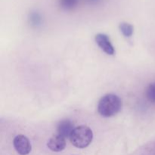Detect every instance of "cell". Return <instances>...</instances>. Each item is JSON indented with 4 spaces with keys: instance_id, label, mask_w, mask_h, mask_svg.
Masks as SVG:
<instances>
[{
    "instance_id": "6da1fadb",
    "label": "cell",
    "mask_w": 155,
    "mask_h": 155,
    "mask_svg": "<svg viewBox=\"0 0 155 155\" xmlns=\"http://www.w3.org/2000/svg\"><path fill=\"white\" fill-rule=\"evenodd\" d=\"M122 101L117 95L114 94H107L98 101V111L104 117L114 116L120 110Z\"/></svg>"
},
{
    "instance_id": "7a4b0ae2",
    "label": "cell",
    "mask_w": 155,
    "mask_h": 155,
    "mask_svg": "<svg viewBox=\"0 0 155 155\" xmlns=\"http://www.w3.org/2000/svg\"><path fill=\"white\" fill-rule=\"evenodd\" d=\"M93 139V133L86 126H79L74 128L70 136V141L74 147L85 148L89 146Z\"/></svg>"
},
{
    "instance_id": "3957f363",
    "label": "cell",
    "mask_w": 155,
    "mask_h": 155,
    "mask_svg": "<svg viewBox=\"0 0 155 155\" xmlns=\"http://www.w3.org/2000/svg\"><path fill=\"white\" fill-rule=\"evenodd\" d=\"M13 145L20 155H27L31 151L32 147L30 141L23 135H18L14 139Z\"/></svg>"
},
{
    "instance_id": "277c9868",
    "label": "cell",
    "mask_w": 155,
    "mask_h": 155,
    "mask_svg": "<svg viewBox=\"0 0 155 155\" xmlns=\"http://www.w3.org/2000/svg\"><path fill=\"white\" fill-rule=\"evenodd\" d=\"M95 40L97 45L100 47L103 51L107 54L113 55L115 53L114 48L112 45L108 36L104 33H98L95 36Z\"/></svg>"
},
{
    "instance_id": "5b68a950",
    "label": "cell",
    "mask_w": 155,
    "mask_h": 155,
    "mask_svg": "<svg viewBox=\"0 0 155 155\" xmlns=\"http://www.w3.org/2000/svg\"><path fill=\"white\" fill-rule=\"evenodd\" d=\"M47 146L51 151L54 152H60L62 151L66 147V141L65 138L62 137L60 135H55L53 136L51 139L48 140L47 143Z\"/></svg>"
},
{
    "instance_id": "8992f818",
    "label": "cell",
    "mask_w": 155,
    "mask_h": 155,
    "mask_svg": "<svg viewBox=\"0 0 155 155\" xmlns=\"http://www.w3.org/2000/svg\"><path fill=\"white\" fill-rule=\"evenodd\" d=\"M74 130V124L70 120H62L57 126L58 134L64 138H70Z\"/></svg>"
},
{
    "instance_id": "52a82bcc",
    "label": "cell",
    "mask_w": 155,
    "mask_h": 155,
    "mask_svg": "<svg viewBox=\"0 0 155 155\" xmlns=\"http://www.w3.org/2000/svg\"><path fill=\"white\" fill-rule=\"evenodd\" d=\"M28 19L30 24L36 27L40 26L42 24V21H43V18H42L41 13L36 10H33L30 12Z\"/></svg>"
},
{
    "instance_id": "ba28073f",
    "label": "cell",
    "mask_w": 155,
    "mask_h": 155,
    "mask_svg": "<svg viewBox=\"0 0 155 155\" xmlns=\"http://www.w3.org/2000/svg\"><path fill=\"white\" fill-rule=\"evenodd\" d=\"M119 27L120 31L122 32V33L125 37L129 38L133 36L134 28H133V26L132 24H129V23L123 22L120 24Z\"/></svg>"
},
{
    "instance_id": "9c48e42d",
    "label": "cell",
    "mask_w": 155,
    "mask_h": 155,
    "mask_svg": "<svg viewBox=\"0 0 155 155\" xmlns=\"http://www.w3.org/2000/svg\"><path fill=\"white\" fill-rule=\"evenodd\" d=\"M79 0H59L60 6L64 10H72L77 5Z\"/></svg>"
},
{
    "instance_id": "30bf717a",
    "label": "cell",
    "mask_w": 155,
    "mask_h": 155,
    "mask_svg": "<svg viewBox=\"0 0 155 155\" xmlns=\"http://www.w3.org/2000/svg\"><path fill=\"white\" fill-rule=\"evenodd\" d=\"M147 98L151 102L155 103V83H151L147 87L146 92H145Z\"/></svg>"
},
{
    "instance_id": "8fae6325",
    "label": "cell",
    "mask_w": 155,
    "mask_h": 155,
    "mask_svg": "<svg viewBox=\"0 0 155 155\" xmlns=\"http://www.w3.org/2000/svg\"><path fill=\"white\" fill-rule=\"evenodd\" d=\"M98 1H99V0H89V2H90L92 3H96L98 2Z\"/></svg>"
}]
</instances>
